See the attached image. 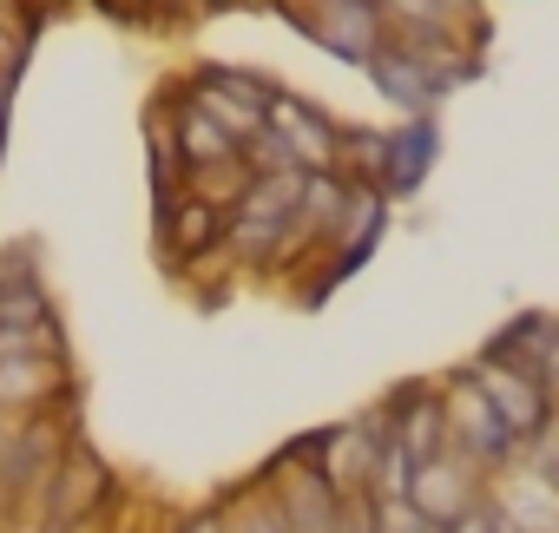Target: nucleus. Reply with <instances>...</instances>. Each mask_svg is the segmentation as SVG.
<instances>
[{"label": "nucleus", "mask_w": 559, "mask_h": 533, "mask_svg": "<svg viewBox=\"0 0 559 533\" xmlns=\"http://www.w3.org/2000/svg\"><path fill=\"white\" fill-rule=\"evenodd\" d=\"M224 224L230 211L198 204L191 191L178 204H152V250H158V271L178 284L185 271H198L204 257H224Z\"/></svg>", "instance_id": "5"}, {"label": "nucleus", "mask_w": 559, "mask_h": 533, "mask_svg": "<svg viewBox=\"0 0 559 533\" xmlns=\"http://www.w3.org/2000/svg\"><path fill=\"white\" fill-rule=\"evenodd\" d=\"M0 165H8V145H0Z\"/></svg>", "instance_id": "23"}, {"label": "nucleus", "mask_w": 559, "mask_h": 533, "mask_svg": "<svg viewBox=\"0 0 559 533\" xmlns=\"http://www.w3.org/2000/svg\"><path fill=\"white\" fill-rule=\"evenodd\" d=\"M145 185H152V204L185 198V158H178L171 132H145Z\"/></svg>", "instance_id": "19"}, {"label": "nucleus", "mask_w": 559, "mask_h": 533, "mask_svg": "<svg viewBox=\"0 0 559 533\" xmlns=\"http://www.w3.org/2000/svg\"><path fill=\"white\" fill-rule=\"evenodd\" d=\"M165 533H224V507H217V500L185 507V513H171V520H165Z\"/></svg>", "instance_id": "20"}, {"label": "nucleus", "mask_w": 559, "mask_h": 533, "mask_svg": "<svg viewBox=\"0 0 559 533\" xmlns=\"http://www.w3.org/2000/svg\"><path fill=\"white\" fill-rule=\"evenodd\" d=\"M435 158H441V126H435V119H402V126H389V158H382L376 191H382L389 204H402L408 191H421V178L435 171Z\"/></svg>", "instance_id": "12"}, {"label": "nucleus", "mask_w": 559, "mask_h": 533, "mask_svg": "<svg viewBox=\"0 0 559 533\" xmlns=\"http://www.w3.org/2000/svg\"><path fill=\"white\" fill-rule=\"evenodd\" d=\"M343 204H349V178H343V171H304V198H297L290 237H304V244H317V250H323V237L336 230Z\"/></svg>", "instance_id": "14"}, {"label": "nucleus", "mask_w": 559, "mask_h": 533, "mask_svg": "<svg viewBox=\"0 0 559 533\" xmlns=\"http://www.w3.org/2000/svg\"><path fill=\"white\" fill-rule=\"evenodd\" d=\"M14 93H21V86L0 80V145H8V132H14Z\"/></svg>", "instance_id": "22"}, {"label": "nucleus", "mask_w": 559, "mask_h": 533, "mask_svg": "<svg viewBox=\"0 0 559 533\" xmlns=\"http://www.w3.org/2000/svg\"><path fill=\"white\" fill-rule=\"evenodd\" d=\"M376 415H382L389 441H395L415 467L435 461V454H448V422H441V382H435V376H408V382L382 389V395H376Z\"/></svg>", "instance_id": "7"}, {"label": "nucleus", "mask_w": 559, "mask_h": 533, "mask_svg": "<svg viewBox=\"0 0 559 533\" xmlns=\"http://www.w3.org/2000/svg\"><path fill=\"white\" fill-rule=\"evenodd\" d=\"M382 158H389V132H382V126H343L336 171H343L349 185H376V178H382Z\"/></svg>", "instance_id": "18"}, {"label": "nucleus", "mask_w": 559, "mask_h": 533, "mask_svg": "<svg viewBox=\"0 0 559 533\" xmlns=\"http://www.w3.org/2000/svg\"><path fill=\"white\" fill-rule=\"evenodd\" d=\"M126 481H119V467L80 435L67 454H60V467H53V481H47V500H40V520L47 526H73V520H93V513H112V507H126Z\"/></svg>", "instance_id": "3"}, {"label": "nucleus", "mask_w": 559, "mask_h": 533, "mask_svg": "<svg viewBox=\"0 0 559 533\" xmlns=\"http://www.w3.org/2000/svg\"><path fill=\"white\" fill-rule=\"evenodd\" d=\"M171 145H178L185 171H191V165H217V158H230V152H237V139H230L211 112H198L191 99H185V106H178V119H171Z\"/></svg>", "instance_id": "16"}, {"label": "nucleus", "mask_w": 559, "mask_h": 533, "mask_svg": "<svg viewBox=\"0 0 559 533\" xmlns=\"http://www.w3.org/2000/svg\"><path fill=\"white\" fill-rule=\"evenodd\" d=\"M461 376L487 395V408L500 415V428H507L520 448H526V441H539V435L559 422V402H552L526 369H507V363H493V356H480V350H474V356L461 363Z\"/></svg>", "instance_id": "4"}, {"label": "nucleus", "mask_w": 559, "mask_h": 533, "mask_svg": "<svg viewBox=\"0 0 559 533\" xmlns=\"http://www.w3.org/2000/svg\"><path fill=\"white\" fill-rule=\"evenodd\" d=\"M389 428L376 415V402L349 422H330L317 428V474L343 494V500H369V481H376V454H382Z\"/></svg>", "instance_id": "6"}, {"label": "nucleus", "mask_w": 559, "mask_h": 533, "mask_svg": "<svg viewBox=\"0 0 559 533\" xmlns=\"http://www.w3.org/2000/svg\"><path fill=\"white\" fill-rule=\"evenodd\" d=\"M47 317H60V304L47 284L40 237H8L0 244V330H34Z\"/></svg>", "instance_id": "9"}, {"label": "nucleus", "mask_w": 559, "mask_h": 533, "mask_svg": "<svg viewBox=\"0 0 559 533\" xmlns=\"http://www.w3.org/2000/svg\"><path fill=\"white\" fill-rule=\"evenodd\" d=\"M80 363H53V356H8L0 363V415H34L60 382H73Z\"/></svg>", "instance_id": "13"}, {"label": "nucleus", "mask_w": 559, "mask_h": 533, "mask_svg": "<svg viewBox=\"0 0 559 533\" xmlns=\"http://www.w3.org/2000/svg\"><path fill=\"white\" fill-rule=\"evenodd\" d=\"M263 126H270L276 139H284L290 165H304V171H336V152H343V119H336L330 106H317V99H304V93H290V86H276V99H270Z\"/></svg>", "instance_id": "8"}, {"label": "nucleus", "mask_w": 559, "mask_h": 533, "mask_svg": "<svg viewBox=\"0 0 559 533\" xmlns=\"http://www.w3.org/2000/svg\"><path fill=\"white\" fill-rule=\"evenodd\" d=\"M480 500H487V481H480L467 461H454V454L421 461L415 481H408V507H415L421 520H435V526H454V520L474 513Z\"/></svg>", "instance_id": "11"}, {"label": "nucleus", "mask_w": 559, "mask_h": 533, "mask_svg": "<svg viewBox=\"0 0 559 533\" xmlns=\"http://www.w3.org/2000/svg\"><path fill=\"white\" fill-rule=\"evenodd\" d=\"M27 67H34V47H27V40H14L8 27H0V80L21 86V80H27Z\"/></svg>", "instance_id": "21"}, {"label": "nucleus", "mask_w": 559, "mask_h": 533, "mask_svg": "<svg viewBox=\"0 0 559 533\" xmlns=\"http://www.w3.org/2000/svg\"><path fill=\"white\" fill-rule=\"evenodd\" d=\"M362 80H369V86H376L402 119H435V112L448 106V86H441V80L421 67V54H408L395 34L376 47V60L362 67Z\"/></svg>", "instance_id": "10"}, {"label": "nucleus", "mask_w": 559, "mask_h": 533, "mask_svg": "<svg viewBox=\"0 0 559 533\" xmlns=\"http://www.w3.org/2000/svg\"><path fill=\"white\" fill-rule=\"evenodd\" d=\"M552 435H559V428H552Z\"/></svg>", "instance_id": "24"}, {"label": "nucleus", "mask_w": 559, "mask_h": 533, "mask_svg": "<svg viewBox=\"0 0 559 533\" xmlns=\"http://www.w3.org/2000/svg\"><path fill=\"white\" fill-rule=\"evenodd\" d=\"M185 93H191L198 112H211L243 145L250 132H263V112L276 99V80L257 73V67H237V60H191L185 67Z\"/></svg>", "instance_id": "2"}, {"label": "nucleus", "mask_w": 559, "mask_h": 533, "mask_svg": "<svg viewBox=\"0 0 559 533\" xmlns=\"http://www.w3.org/2000/svg\"><path fill=\"white\" fill-rule=\"evenodd\" d=\"M441 382V422H448V454L454 461H467L487 487L500 481V474H513L520 467V441L500 428V415L487 408V395L461 376V363L454 369H441L435 376Z\"/></svg>", "instance_id": "1"}, {"label": "nucleus", "mask_w": 559, "mask_h": 533, "mask_svg": "<svg viewBox=\"0 0 559 533\" xmlns=\"http://www.w3.org/2000/svg\"><path fill=\"white\" fill-rule=\"evenodd\" d=\"M297 198H304V171L284 165V171H250L243 198H237V217H257V224H290L297 217Z\"/></svg>", "instance_id": "15"}, {"label": "nucleus", "mask_w": 559, "mask_h": 533, "mask_svg": "<svg viewBox=\"0 0 559 533\" xmlns=\"http://www.w3.org/2000/svg\"><path fill=\"white\" fill-rule=\"evenodd\" d=\"M243 185H250L243 152H230V158H217V165H191V171H185V191H191L198 204H211V211H237Z\"/></svg>", "instance_id": "17"}]
</instances>
